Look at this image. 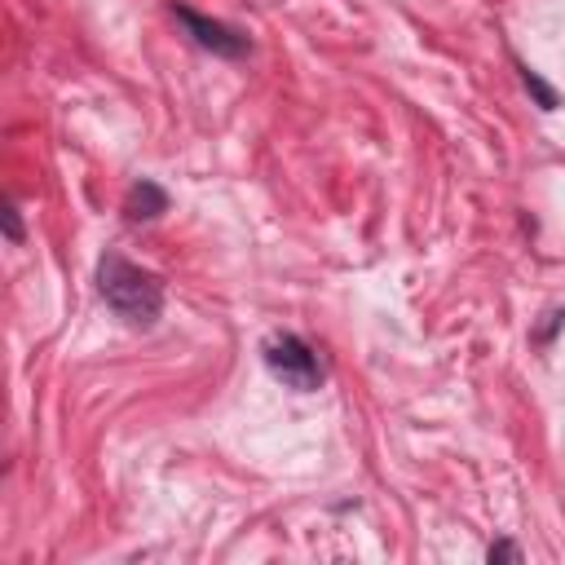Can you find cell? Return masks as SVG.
Wrapping results in <instances>:
<instances>
[{"label": "cell", "mask_w": 565, "mask_h": 565, "mask_svg": "<svg viewBox=\"0 0 565 565\" xmlns=\"http://www.w3.org/2000/svg\"><path fill=\"white\" fill-rule=\"evenodd\" d=\"M177 18L194 31V40L199 44H207V49H216V53H225V57H234V53H243V35H234L230 26H221V22H207V18H199L194 9H177Z\"/></svg>", "instance_id": "obj_3"}, {"label": "cell", "mask_w": 565, "mask_h": 565, "mask_svg": "<svg viewBox=\"0 0 565 565\" xmlns=\"http://www.w3.org/2000/svg\"><path fill=\"white\" fill-rule=\"evenodd\" d=\"M97 282H102V296H106L128 322H154L163 296H159V282H154L146 269L128 265L124 256H102Z\"/></svg>", "instance_id": "obj_1"}, {"label": "cell", "mask_w": 565, "mask_h": 565, "mask_svg": "<svg viewBox=\"0 0 565 565\" xmlns=\"http://www.w3.org/2000/svg\"><path fill=\"white\" fill-rule=\"evenodd\" d=\"M265 362H269V371H274L282 384H291V388H300V393L318 388V380H322L318 358H313L309 344H300L296 335H274V340L265 344Z\"/></svg>", "instance_id": "obj_2"}, {"label": "cell", "mask_w": 565, "mask_h": 565, "mask_svg": "<svg viewBox=\"0 0 565 565\" xmlns=\"http://www.w3.org/2000/svg\"><path fill=\"white\" fill-rule=\"evenodd\" d=\"M163 212V194L150 185V181H141L132 194H128V216H159Z\"/></svg>", "instance_id": "obj_4"}]
</instances>
